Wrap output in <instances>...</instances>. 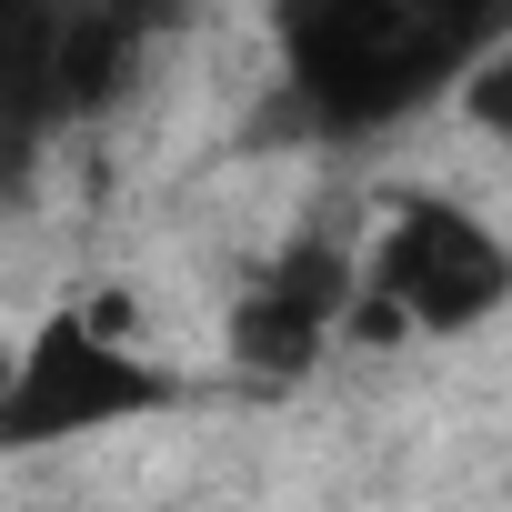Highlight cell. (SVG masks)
Returning <instances> with one entry per match:
<instances>
[{
  "instance_id": "cell-1",
  "label": "cell",
  "mask_w": 512,
  "mask_h": 512,
  "mask_svg": "<svg viewBox=\"0 0 512 512\" xmlns=\"http://www.w3.org/2000/svg\"><path fill=\"white\" fill-rule=\"evenodd\" d=\"M372 292H392L412 322H472L502 292V241L482 221H462V211H402Z\"/></svg>"
}]
</instances>
